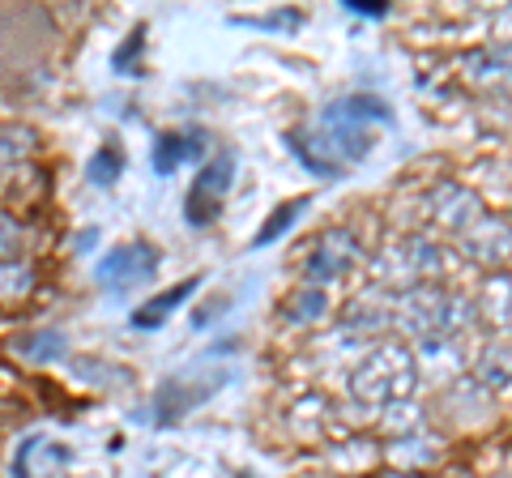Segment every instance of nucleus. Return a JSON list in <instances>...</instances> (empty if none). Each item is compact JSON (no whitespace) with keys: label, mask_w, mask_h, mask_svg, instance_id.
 <instances>
[{"label":"nucleus","mask_w":512,"mask_h":478,"mask_svg":"<svg viewBox=\"0 0 512 478\" xmlns=\"http://www.w3.org/2000/svg\"><path fill=\"white\" fill-rule=\"evenodd\" d=\"M188 291H192V282H184V286H175V291H167L163 299H158V304H146V308L137 312V325H158V321H163V316H167V308L180 304V299H184Z\"/></svg>","instance_id":"f03ea898"},{"label":"nucleus","mask_w":512,"mask_h":478,"mask_svg":"<svg viewBox=\"0 0 512 478\" xmlns=\"http://www.w3.org/2000/svg\"><path fill=\"white\" fill-rule=\"evenodd\" d=\"M299 210H303V197H299L295 205H282V214H278L274 222H269V227H265L261 235H256V244H269V239H274V235L286 227V222H295V214H299Z\"/></svg>","instance_id":"20e7f679"},{"label":"nucleus","mask_w":512,"mask_h":478,"mask_svg":"<svg viewBox=\"0 0 512 478\" xmlns=\"http://www.w3.org/2000/svg\"><path fill=\"white\" fill-rule=\"evenodd\" d=\"M227 184H231V158H218L214 167H205L197 175V184H192V193H188V222H210L218 210H222V193H227Z\"/></svg>","instance_id":"f257e3e1"},{"label":"nucleus","mask_w":512,"mask_h":478,"mask_svg":"<svg viewBox=\"0 0 512 478\" xmlns=\"http://www.w3.org/2000/svg\"><path fill=\"white\" fill-rule=\"evenodd\" d=\"M192 150H197V146H192V141H188V146H184V137H163V141H158V158H154V163H158V171H171L175 167V158H180V154H192Z\"/></svg>","instance_id":"7ed1b4c3"}]
</instances>
